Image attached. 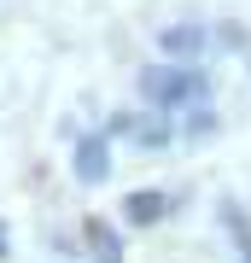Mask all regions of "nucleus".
Listing matches in <instances>:
<instances>
[{
  "label": "nucleus",
  "instance_id": "1",
  "mask_svg": "<svg viewBox=\"0 0 251 263\" xmlns=\"http://www.w3.org/2000/svg\"><path fill=\"white\" fill-rule=\"evenodd\" d=\"M140 88H146V100H158V105H181V100H205V70H193V65H181V70H158V65H146L140 70Z\"/></svg>",
  "mask_w": 251,
  "mask_h": 263
},
{
  "label": "nucleus",
  "instance_id": "2",
  "mask_svg": "<svg viewBox=\"0 0 251 263\" xmlns=\"http://www.w3.org/2000/svg\"><path fill=\"white\" fill-rule=\"evenodd\" d=\"M70 170H76V181H105L111 176V146H105V135H82Z\"/></svg>",
  "mask_w": 251,
  "mask_h": 263
},
{
  "label": "nucleus",
  "instance_id": "3",
  "mask_svg": "<svg viewBox=\"0 0 251 263\" xmlns=\"http://www.w3.org/2000/svg\"><path fill=\"white\" fill-rule=\"evenodd\" d=\"M158 47L169 59H199V47H205V29L199 24H169L164 35H158Z\"/></svg>",
  "mask_w": 251,
  "mask_h": 263
},
{
  "label": "nucleus",
  "instance_id": "4",
  "mask_svg": "<svg viewBox=\"0 0 251 263\" xmlns=\"http://www.w3.org/2000/svg\"><path fill=\"white\" fill-rule=\"evenodd\" d=\"M88 252H93V263H123V246H117V228L111 222H100V216H88Z\"/></svg>",
  "mask_w": 251,
  "mask_h": 263
},
{
  "label": "nucleus",
  "instance_id": "5",
  "mask_svg": "<svg viewBox=\"0 0 251 263\" xmlns=\"http://www.w3.org/2000/svg\"><path fill=\"white\" fill-rule=\"evenodd\" d=\"M164 211H169V199H164V193H152V187H140V193H129V199H123V216H129L134 228H146V222H158Z\"/></svg>",
  "mask_w": 251,
  "mask_h": 263
},
{
  "label": "nucleus",
  "instance_id": "6",
  "mask_svg": "<svg viewBox=\"0 0 251 263\" xmlns=\"http://www.w3.org/2000/svg\"><path fill=\"white\" fill-rule=\"evenodd\" d=\"M222 222H228V234H234V246H240V263H251V216L240 211V205H222Z\"/></svg>",
  "mask_w": 251,
  "mask_h": 263
},
{
  "label": "nucleus",
  "instance_id": "7",
  "mask_svg": "<svg viewBox=\"0 0 251 263\" xmlns=\"http://www.w3.org/2000/svg\"><path fill=\"white\" fill-rule=\"evenodd\" d=\"M210 123H216V117H210V105H199V111H187V135H205Z\"/></svg>",
  "mask_w": 251,
  "mask_h": 263
},
{
  "label": "nucleus",
  "instance_id": "8",
  "mask_svg": "<svg viewBox=\"0 0 251 263\" xmlns=\"http://www.w3.org/2000/svg\"><path fill=\"white\" fill-rule=\"evenodd\" d=\"M0 257H6V222H0Z\"/></svg>",
  "mask_w": 251,
  "mask_h": 263
}]
</instances>
